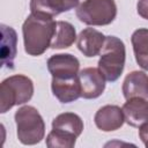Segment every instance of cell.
<instances>
[{
  "label": "cell",
  "instance_id": "2e32d148",
  "mask_svg": "<svg viewBox=\"0 0 148 148\" xmlns=\"http://www.w3.org/2000/svg\"><path fill=\"white\" fill-rule=\"evenodd\" d=\"M76 31L72 23L67 21H57L56 32L51 42V49H67L76 40Z\"/></svg>",
  "mask_w": 148,
  "mask_h": 148
},
{
  "label": "cell",
  "instance_id": "4fadbf2b",
  "mask_svg": "<svg viewBox=\"0 0 148 148\" xmlns=\"http://www.w3.org/2000/svg\"><path fill=\"white\" fill-rule=\"evenodd\" d=\"M52 130L77 139L83 131V121L74 112H64L52 120Z\"/></svg>",
  "mask_w": 148,
  "mask_h": 148
},
{
  "label": "cell",
  "instance_id": "9c48e42d",
  "mask_svg": "<svg viewBox=\"0 0 148 148\" xmlns=\"http://www.w3.org/2000/svg\"><path fill=\"white\" fill-rule=\"evenodd\" d=\"M52 94L61 103H71L81 97V86L79 75L73 77H52Z\"/></svg>",
  "mask_w": 148,
  "mask_h": 148
},
{
  "label": "cell",
  "instance_id": "9a60e30c",
  "mask_svg": "<svg viewBox=\"0 0 148 148\" xmlns=\"http://www.w3.org/2000/svg\"><path fill=\"white\" fill-rule=\"evenodd\" d=\"M133 45V52L138 65L148 71V29L139 28L136 29L131 37Z\"/></svg>",
  "mask_w": 148,
  "mask_h": 148
},
{
  "label": "cell",
  "instance_id": "277c9868",
  "mask_svg": "<svg viewBox=\"0 0 148 148\" xmlns=\"http://www.w3.org/2000/svg\"><path fill=\"white\" fill-rule=\"evenodd\" d=\"M34 95V82L30 77L16 74L5 79L0 86V112L5 113L14 105L29 102Z\"/></svg>",
  "mask_w": 148,
  "mask_h": 148
},
{
  "label": "cell",
  "instance_id": "8fae6325",
  "mask_svg": "<svg viewBox=\"0 0 148 148\" xmlns=\"http://www.w3.org/2000/svg\"><path fill=\"white\" fill-rule=\"evenodd\" d=\"M104 40L105 36L101 31L94 28H86L79 34L76 38V45L77 49L83 53V56L92 58L99 54Z\"/></svg>",
  "mask_w": 148,
  "mask_h": 148
},
{
  "label": "cell",
  "instance_id": "e0dca14e",
  "mask_svg": "<svg viewBox=\"0 0 148 148\" xmlns=\"http://www.w3.org/2000/svg\"><path fill=\"white\" fill-rule=\"evenodd\" d=\"M31 13L54 17L66 12L64 0H31L30 1Z\"/></svg>",
  "mask_w": 148,
  "mask_h": 148
},
{
  "label": "cell",
  "instance_id": "30bf717a",
  "mask_svg": "<svg viewBox=\"0 0 148 148\" xmlns=\"http://www.w3.org/2000/svg\"><path fill=\"white\" fill-rule=\"evenodd\" d=\"M123 95L126 99H148V75L142 71H133L126 75L123 82Z\"/></svg>",
  "mask_w": 148,
  "mask_h": 148
},
{
  "label": "cell",
  "instance_id": "8992f818",
  "mask_svg": "<svg viewBox=\"0 0 148 148\" xmlns=\"http://www.w3.org/2000/svg\"><path fill=\"white\" fill-rule=\"evenodd\" d=\"M81 97L92 99L99 97L105 89V77L98 68L87 67L79 72Z\"/></svg>",
  "mask_w": 148,
  "mask_h": 148
},
{
  "label": "cell",
  "instance_id": "d6986e66",
  "mask_svg": "<svg viewBox=\"0 0 148 148\" xmlns=\"http://www.w3.org/2000/svg\"><path fill=\"white\" fill-rule=\"evenodd\" d=\"M136 10L142 18L148 20V0H139L136 3Z\"/></svg>",
  "mask_w": 148,
  "mask_h": 148
},
{
  "label": "cell",
  "instance_id": "5b68a950",
  "mask_svg": "<svg viewBox=\"0 0 148 148\" xmlns=\"http://www.w3.org/2000/svg\"><path fill=\"white\" fill-rule=\"evenodd\" d=\"M75 14L87 25H108L117 16V5L114 0H84Z\"/></svg>",
  "mask_w": 148,
  "mask_h": 148
},
{
  "label": "cell",
  "instance_id": "52a82bcc",
  "mask_svg": "<svg viewBox=\"0 0 148 148\" xmlns=\"http://www.w3.org/2000/svg\"><path fill=\"white\" fill-rule=\"evenodd\" d=\"M47 69L52 77H73L79 75L80 61L69 53H59L47 59Z\"/></svg>",
  "mask_w": 148,
  "mask_h": 148
},
{
  "label": "cell",
  "instance_id": "44dd1931",
  "mask_svg": "<svg viewBox=\"0 0 148 148\" xmlns=\"http://www.w3.org/2000/svg\"><path fill=\"white\" fill-rule=\"evenodd\" d=\"M79 1L80 0H64L65 2V6H66V12L75 8L77 5H79Z\"/></svg>",
  "mask_w": 148,
  "mask_h": 148
},
{
  "label": "cell",
  "instance_id": "ba28073f",
  "mask_svg": "<svg viewBox=\"0 0 148 148\" xmlns=\"http://www.w3.org/2000/svg\"><path fill=\"white\" fill-rule=\"evenodd\" d=\"M94 121L97 128L103 132H112L119 130L125 121L123 108L111 104L104 105L99 108L98 111L95 113Z\"/></svg>",
  "mask_w": 148,
  "mask_h": 148
},
{
  "label": "cell",
  "instance_id": "ffe728a7",
  "mask_svg": "<svg viewBox=\"0 0 148 148\" xmlns=\"http://www.w3.org/2000/svg\"><path fill=\"white\" fill-rule=\"evenodd\" d=\"M138 128H139V136H140L141 141H142L143 145L148 148V123L142 124V125L139 126Z\"/></svg>",
  "mask_w": 148,
  "mask_h": 148
},
{
  "label": "cell",
  "instance_id": "7a4b0ae2",
  "mask_svg": "<svg viewBox=\"0 0 148 148\" xmlns=\"http://www.w3.org/2000/svg\"><path fill=\"white\" fill-rule=\"evenodd\" d=\"M126 60L124 42L116 36H106L99 52L98 69L109 82L117 81L123 74Z\"/></svg>",
  "mask_w": 148,
  "mask_h": 148
},
{
  "label": "cell",
  "instance_id": "5bb4252c",
  "mask_svg": "<svg viewBox=\"0 0 148 148\" xmlns=\"http://www.w3.org/2000/svg\"><path fill=\"white\" fill-rule=\"evenodd\" d=\"M17 52L16 31L8 25L1 24V64L9 69L14 68V59Z\"/></svg>",
  "mask_w": 148,
  "mask_h": 148
},
{
  "label": "cell",
  "instance_id": "7c38bea8",
  "mask_svg": "<svg viewBox=\"0 0 148 148\" xmlns=\"http://www.w3.org/2000/svg\"><path fill=\"white\" fill-rule=\"evenodd\" d=\"M125 121L132 127H139L148 123V99L131 98L123 105Z\"/></svg>",
  "mask_w": 148,
  "mask_h": 148
},
{
  "label": "cell",
  "instance_id": "3957f363",
  "mask_svg": "<svg viewBox=\"0 0 148 148\" xmlns=\"http://www.w3.org/2000/svg\"><path fill=\"white\" fill-rule=\"evenodd\" d=\"M17 139L23 145L39 143L45 135V123L38 110L31 105L21 106L15 112Z\"/></svg>",
  "mask_w": 148,
  "mask_h": 148
},
{
  "label": "cell",
  "instance_id": "6da1fadb",
  "mask_svg": "<svg viewBox=\"0 0 148 148\" xmlns=\"http://www.w3.org/2000/svg\"><path fill=\"white\" fill-rule=\"evenodd\" d=\"M56 25L53 17L31 13L22 25L24 51L34 57L43 54L51 46Z\"/></svg>",
  "mask_w": 148,
  "mask_h": 148
},
{
  "label": "cell",
  "instance_id": "ac0fdd59",
  "mask_svg": "<svg viewBox=\"0 0 148 148\" xmlns=\"http://www.w3.org/2000/svg\"><path fill=\"white\" fill-rule=\"evenodd\" d=\"M76 138L65 135L58 131L52 130L46 136V146L49 148H72L75 146Z\"/></svg>",
  "mask_w": 148,
  "mask_h": 148
}]
</instances>
